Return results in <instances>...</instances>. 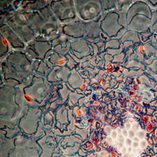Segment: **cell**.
Instances as JSON below:
<instances>
[{
  "instance_id": "cell-9",
  "label": "cell",
  "mask_w": 157,
  "mask_h": 157,
  "mask_svg": "<svg viewBox=\"0 0 157 157\" xmlns=\"http://www.w3.org/2000/svg\"><path fill=\"white\" fill-rule=\"evenodd\" d=\"M119 19V15L117 16L116 13H109L108 17L106 16L105 18L101 22V27L103 31L110 36L117 34L121 28V25L118 22Z\"/></svg>"
},
{
  "instance_id": "cell-10",
  "label": "cell",
  "mask_w": 157,
  "mask_h": 157,
  "mask_svg": "<svg viewBox=\"0 0 157 157\" xmlns=\"http://www.w3.org/2000/svg\"><path fill=\"white\" fill-rule=\"evenodd\" d=\"M81 23L82 22L75 20L68 24L63 25L61 27L62 33L68 38L82 36L83 35V29L82 24Z\"/></svg>"
},
{
  "instance_id": "cell-14",
  "label": "cell",
  "mask_w": 157,
  "mask_h": 157,
  "mask_svg": "<svg viewBox=\"0 0 157 157\" xmlns=\"http://www.w3.org/2000/svg\"><path fill=\"white\" fill-rule=\"evenodd\" d=\"M50 62L52 64L56 65L57 67H64L68 62L67 57H65L62 55H60L57 53L53 52L49 57Z\"/></svg>"
},
{
  "instance_id": "cell-1",
  "label": "cell",
  "mask_w": 157,
  "mask_h": 157,
  "mask_svg": "<svg viewBox=\"0 0 157 157\" xmlns=\"http://www.w3.org/2000/svg\"><path fill=\"white\" fill-rule=\"evenodd\" d=\"M133 126L130 128L126 126V128L121 131V133L112 130L110 134L112 142L117 140L116 148L124 157H139L141 151L147 147L146 132L141 128L135 131Z\"/></svg>"
},
{
  "instance_id": "cell-11",
  "label": "cell",
  "mask_w": 157,
  "mask_h": 157,
  "mask_svg": "<svg viewBox=\"0 0 157 157\" xmlns=\"http://www.w3.org/2000/svg\"><path fill=\"white\" fill-rule=\"evenodd\" d=\"M140 13L145 15L147 17H149V18L151 16L150 10L148 8L146 3L143 2H135L128 11L127 16H126V20H127L128 23L130 22L131 19L134 16H137V15H140Z\"/></svg>"
},
{
  "instance_id": "cell-3",
  "label": "cell",
  "mask_w": 157,
  "mask_h": 157,
  "mask_svg": "<svg viewBox=\"0 0 157 157\" xmlns=\"http://www.w3.org/2000/svg\"><path fill=\"white\" fill-rule=\"evenodd\" d=\"M22 13L30 26L39 36L54 39L62 27L53 14L50 5L39 11H26Z\"/></svg>"
},
{
  "instance_id": "cell-12",
  "label": "cell",
  "mask_w": 157,
  "mask_h": 157,
  "mask_svg": "<svg viewBox=\"0 0 157 157\" xmlns=\"http://www.w3.org/2000/svg\"><path fill=\"white\" fill-rule=\"evenodd\" d=\"M69 38L67 36H59L57 39H52V45L53 52L57 53L60 55H66L68 54L69 50L71 48V44L69 41Z\"/></svg>"
},
{
  "instance_id": "cell-8",
  "label": "cell",
  "mask_w": 157,
  "mask_h": 157,
  "mask_svg": "<svg viewBox=\"0 0 157 157\" xmlns=\"http://www.w3.org/2000/svg\"><path fill=\"white\" fill-rule=\"evenodd\" d=\"M1 34L6 39L12 48L17 51L26 48L25 43L6 23L1 25Z\"/></svg>"
},
{
  "instance_id": "cell-4",
  "label": "cell",
  "mask_w": 157,
  "mask_h": 157,
  "mask_svg": "<svg viewBox=\"0 0 157 157\" xmlns=\"http://www.w3.org/2000/svg\"><path fill=\"white\" fill-rule=\"evenodd\" d=\"M6 24L25 44H29L36 38V34L25 18L22 12L13 13L6 19Z\"/></svg>"
},
{
  "instance_id": "cell-6",
  "label": "cell",
  "mask_w": 157,
  "mask_h": 157,
  "mask_svg": "<svg viewBox=\"0 0 157 157\" xmlns=\"http://www.w3.org/2000/svg\"><path fill=\"white\" fill-rule=\"evenodd\" d=\"M52 45L47 38L38 36L29 43L25 52L33 59H47L52 53Z\"/></svg>"
},
{
  "instance_id": "cell-13",
  "label": "cell",
  "mask_w": 157,
  "mask_h": 157,
  "mask_svg": "<svg viewBox=\"0 0 157 157\" xmlns=\"http://www.w3.org/2000/svg\"><path fill=\"white\" fill-rule=\"evenodd\" d=\"M128 28L136 31H143L150 25V18L143 15L134 16L128 23Z\"/></svg>"
},
{
  "instance_id": "cell-7",
  "label": "cell",
  "mask_w": 157,
  "mask_h": 157,
  "mask_svg": "<svg viewBox=\"0 0 157 157\" xmlns=\"http://www.w3.org/2000/svg\"><path fill=\"white\" fill-rule=\"evenodd\" d=\"M74 4L77 16L85 21L95 19L102 11V2L99 1H75Z\"/></svg>"
},
{
  "instance_id": "cell-15",
  "label": "cell",
  "mask_w": 157,
  "mask_h": 157,
  "mask_svg": "<svg viewBox=\"0 0 157 157\" xmlns=\"http://www.w3.org/2000/svg\"><path fill=\"white\" fill-rule=\"evenodd\" d=\"M9 44L3 35L1 34V52H0V55H1L2 60H3L6 55H7L9 52Z\"/></svg>"
},
{
  "instance_id": "cell-5",
  "label": "cell",
  "mask_w": 157,
  "mask_h": 157,
  "mask_svg": "<svg viewBox=\"0 0 157 157\" xmlns=\"http://www.w3.org/2000/svg\"><path fill=\"white\" fill-rule=\"evenodd\" d=\"M50 7L59 24H68L76 20L77 14L73 1H53Z\"/></svg>"
},
{
  "instance_id": "cell-2",
  "label": "cell",
  "mask_w": 157,
  "mask_h": 157,
  "mask_svg": "<svg viewBox=\"0 0 157 157\" xmlns=\"http://www.w3.org/2000/svg\"><path fill=\"white\" fill-rule=\"evenodd\" d=\"M39 64V62L33 60L27 53L16 50L2 60L1 66L6 79L21 80L31 75Z\"/></svg>"
}]
</instances>
